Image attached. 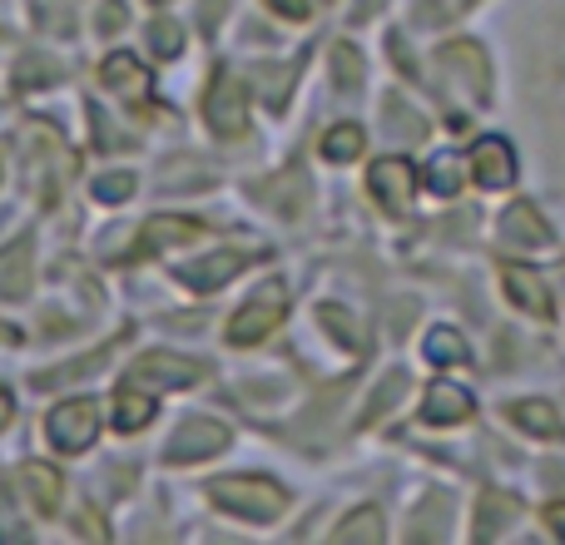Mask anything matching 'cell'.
<instances>
[{
	"instance_id": "1",
	"label": "cell",
	"mask_w": 565,
	"mask_h": 545,
	"mask_svg": "<svg viewBox=\"0 0 565 545\" xmlns=\"http://www.w3.org/2000/svg\"><path fill=\"white\" fill-rule=\"evenodd\" d=\"M214 501L224 511H234V516L258 521V526H264V521H278L282 506H288L282 487L268 481V477H224V481H214Z\"/></svg>"
},
{
	"instance_id": "2",
	"label": "cell",
	"mask_w": 565,
	"mask_h": 545,
	"mask_svg": "<svg viewBox=\"0 0 565 545\" xmlns=\"http://www.w3.org/2000/svg\"><path fill=\"white\" fill-rule=\"evenodd\" d=\"M45 437L55 451H65V457H79V451L95 447L99 437V407L89 397H75V402H60L55 412H50L45 421Z\"/></svg>"
},
{
	"instance_id": "3",
	"label": "cell",
	"mask_w": 565,
	"mask_h": 545,
	"mask_svg": "<svg viewBox=\"0 0 565 545\" xmlns=\"http://www.w3.org/2000/svg\"><path fill=\"white\" fill-rule=\"evenodd\" d=\"M437 65H441V79H447V85L457 89V95L467 99V105H481V99L491 95L487 55H481V45H471V40L441 45V50H437Z\"/></svg>"
},
{
	"instance_id": "4",
	"label": "cell",
	"mask_w": 565,
	"mask_h": 545,
	"mask_svg": "<svg viewBox=\"0 0 565 545\" xmlns=\"http://www.w3.org/2000/svg\"><path fill=\"white\" fill-rule=\"evenodd\" d=\"M282 282H268V288H258L254 298L244 302V308L234 312V318H228V342H234V348H254V342H264L268 332L278 328L282 322Z\"/></svg>"
},
{
	"instance_id": "5",
	"label": "cell",
	"mask_w": 565,
	"mask_h": 545,
	"mask_svg": "<svg viewBox=\"0 0 565 545\" xmlns=\"http://www.w3.org/2000/svg\"><path fill=\"white\" fill-rule=\"evenodd\" d=\"M204 119L218 139H238L248 129V109H244V85H238L228 70H218L214 85L204 95Z\"/></svg>"
},
{
	"instance_id": "6",
	"label": "cell",
	"mask_w": 565,
	"mask_h": 545,
	"mask_svg": "<svg viewBox=\"0 0 565 545\" xmlns=\"http://www.w3.org/2000/svg\"><path fill=\"white\" fill-rule=\"evenodd\" d=\"M209 367L194 357H174V352H149V357H139L135 367H129V382H149V387H169V392H184L194 387V382H204Z\"/></svg>"
},
{
	"instance_id": "7",
	"label": "cell",
	"mask_w": 565,
	"mask_h": 545,
	"mask_svg": "<svg viewBox=\"0 0 565 545\" xmlns=\"http://www.w3.org/2000/svg\"><path fill=\"white\" fill-rule=\"evenodd\" d=\"M367 189H372V199H377L387 214H407V209H412V189H417V174H412L407 159L392 154V159H377V164H372Z\"/></svg>"
},
{
	"instance_id": "8",
	"label": "cell",
	"mask_w": 565,
	"mask_h": 545,
	"mask_svg": "<svg viewBox=\"0 0 565 545\" xmlns=\"http://www.w3.org/2000/svg\"><path fill=\"white\" fill-rule=\"evenodd\" d=\"M224 447H228V427H218V421H209V417H194L174 431V441H169V461H204Z\"/></svg>"
},
{
	"instance_id": "9",
	"label": "cell",
	"mask_w": 565,
	"mask_h": 545,
	"mask_svg": "<svg viewBox=\"0 0 565 545\" xmlns=\"http://www.w3.org/2000/svg\"><path fill=\"white\" fill-rule=\"evenodd\" d=\"M471 174H477L481 189H511L516 179V154H511L507 139H481L471 149Z\"/></svg>"
},
{
	"instance_id": "10",
	"label": "cell",
	"mask_w": 565,
	"mask_h": 545,
	"mask_svg": "<svg viewBox=\"0 0 565 545\" xmlns=\"http://www.w3.org/2000/svg\"><path fill=\"white\" fill-rule=\"evenodd\" d=\"M471 417V392L457 387V382H431L427 402H422V421L431 427H457V421Z\"/></svg>"
},
{
	"instance_id": "11",
	"label": "cell",
	"mask_w": 565,
	"mask_h": 545,
	"mask_svg": "<svg viewBox=\"0 0 565 545\" xmlns=\"http://www.w3.org/2000/svg\"><path fill=\"white\" fill-rule=\"evenodd\" d=\"M501 282H507V292L516 298V308H526L531 318H551V292H546V282H541L531 268L507 264V268H501Z\"/></svg>"
},
{
	"instance_id": "12",
	"label": "cell",
	"mask_w": 565,
	"mask_h": 545,
	"mask_svg": "<svg viewBox=\"0 0 565 545\" xmlns=\"http://www.w3.org/2000/svg\"><path fill=\"white\" fill-rule=\"evenodd\" d=\"M20 487H25L30 506H35L40 516H55L60 511V471L50 467V461H25V467H20Z\"/></svg>"
},
{
	"instance_id": "13",
	"label": "cell",
	"mask_w": 565,
	"mask_h": 545,
	"mask_svg": "<svg viewBox=\"0 0 565 545\" xmlns=\"http://www.w3.org/2000/svg\"><path fill=\"white\" fill-rule=\"evenodd\" d=\"M204 234V224L199 218H154V224H145V234H139V254H159V248H174V244H189V238Z\"/></svg>"
},
{
	"instance_id": "14",
	"label": "cell",
	"mask_w": 565,
	"mask_h": 545,
	"mask_svg": "<svg viewBox=\"0 0 565 545\" xmlns=\"http://www.w3.org/2000/svg\"><path fill=\"white\" fill-rule=\"evenodd\" d=\"M30 244L15 238V244L0 248V298H25L30 292Z\"/></svg>"
},
{
	"instance_id": "15",
	"label": "cell",
	"mask_w": 565,
	"mask_h": 545,
	"mask_svg": "<svg viewBox=\"0 0 565 545\" xmlns=\"http://www.w3.org/2000/svg\"><path fill=\"white\" fill-rule=\"evenodd\" d=\"M99 79H105L115 95H125V99H139L149 89V70H139L135 55H109L105 65H99Z\"/></svg>"
},
{
	"instance_id": "16",
	"label": "cell",
	"mask_w": 565,
	"mask_h": 545,
	"mask_svg": "<svg viewBox=\"0 0 565 545\" xmlns=\"http://www.w3.org/2000/svg\"><path fill=\"white\" fill-rule=\"evenodd\" d=\"M501 228H507V244H521V248H546L551 244V228L541 224V214L531 204H511L507 218H501Z\"/></svg>"
},
{
	"instance_id": "17",
	"label": "cell",
	"mask_w": 565,
	"mask_h": 545,
	"mask_svg": "<svg viewBox=\"0 0 565 545\" xmlns=\"http://www.w3.org/2000/svg\"><path fill=\"white\" fill-rule=\"evenodd\" d=\"M248 264V254H209L204 264H194V268H184V282L194 292H209V288H218V282H228L238 268Z\"/></svg>"
},
{
	"instance_id": "18",
	"label": "cell",
	"mask_w": 565,
	"mask_h": 545,
	"mask_svg": "<svg viewBox=\"0 0 565 545\" xmlns=\"http://www.w3.org/2000/svg\"><path fill=\"white\" fill-rule=\"evenodd\" d=\"M516 496H507V491H487L481 496V511H477V536L481 541H491V536H501V531L516 521Z\"/></svg>"
},
{
	"instance_id": "19",
	"label": "cell",
	"mask_w": 565,
	"mask_h": 545,
	"mask_svg": "<svg viewBox=\"0 0 565 545\" xmlns=\"http://www.w3.org/2000/svg\"><path fill=\"white\" fill-rule=\"evenodd\" d=\"M154 421V397H145V392H135V382H129L125 392L115 397V427L119 431H139Z\"/></svg>"
},
{
	"instance_id": "20",
	"label": "cell",
	"mask_w": 565,
	"mask_h": 545,
	"mask_svg": "<svg viewBox=\"0 0 565 545\" xmlns=\"http://www.w3.org/2000/svg\"><path fill=\"white\" fill-rule=\"evenodd\" d=\"M422 352H427V362H437V367H457V362H467V342H461V332H451V328H431Z\"/></svg>"
},
{
	"instance_id": "21",
	"label": "cell",
	"mask_w": 565,
	"mask_h": 545,
	"mask_svg": "<svg viewBox=\"0 0 565 545\" xmlns=\"http://www.w3.org/2000/svg\"><path fill=\"white\" fill-rule=\"evenodd\" d=\"M322 154H328L332 164H352V159L362 154V129L358 125H332L328 135H322Z\"/></svg>"
},
{
	"instance_id": "22",
	"label": "cell",
	"mask_w": 565,
	"mask_h": 545,
	"mask_svg": "<svg viewBox=\"0 0 565 545\" xmlns=\"http://www.w3.org/2000/svg\"><path fill=\"white\" fill-rule=\"evenodd\" d=\"M511 417H516L531 437H556V431H561L556 407H546V402H516V407H511Z\"/></svg>"
},
{
	"instance_id": "23",
	"label": "cell",
	"mask_w": 565,
	"mask_h": 545,
	"mask_svg": "<svg viewBox=\"0 0 565 545\" xmlns=\"http://www.w3.org/2000/svg\"><path fill=\"white\" fill-rule=\"evenodd\" d=\"M338 541H382L387 536V526H382V516H377V506H362L358 516H348L338 531H332Z\"/></svg>"
},
{
	"instance_id": "24",
	"label": "cell",
	"mask_w": 565,
	"mask_h": 545,
	"mask_svg": "<svg viewBox=\"0 0 565 545\" xmlns=\"http://www.w3.org/2000/svg\"><path fill=\"white\" fill-rule=\"evenodd\" d=\"M55 79H60V65H55V60H45V55L20 60V75H15L20 89H40V85H55Z\"/></svg>"
},
{
	"instance_id": "25",
	"label": "cell",
	"mask_w": 565,
	"mask_h": 545,
	"mask_svg": "<svg viewBox=\"0 0 565 545\" xmlns=\"http://www.w3.org/2000/svg\"><path fill=\"white\" fill-rule=\"evenodd\" d=\"M149 35V50H154V55H179V50H184V30L174 25V20H154V25L145 30Z\"/></svg>"
},
{
	"instance_id": "26",
	"label": "cell",
	"mask_w": 565,
	"mask_h": 545,
	"mask_svg": "<svg viewBox=\"0 0 565 545\" xmlns=\"http://www.w3.org/2000/svg\"><path fill=\"white\" fill-rule=\"evenodd\" d=\"M332 75H338V85L358 89L362 85V55L352 45H332Z\"/></svg>"
},
{
	"instance_id": "27",
	"label": "cell",
	"mask_w": 565,
	"mask_h": 545,
	"mask_svg": "<svg viewBox=\"0 0 565 545\" xmlns=\"http://www.w3.org/2000/svg\"><path fill=\"white\" fill-rule=\"evenodd\" d=\"M402 387H407V377H402V372H392V377L382 382L377 392H372V407L362 412V421H377L387 407H397V402H402Z\"/></svg>"
},
{
	"instance_id": "28",
	"label": "cell",
	"mask_w": 565,
	"mask_h": 545,
	"mask_svg": "<svg viewBox=\"0 0 565 545\" xmlns=\"http://www.w3.org/2000/svg\"><path fill=\"white\" fill-rule=\"evenodd\" d=\"M105 357H109V348H99V352H89V357L65 362V367H55V372H40V387H50V382H75V377H85V372H95Z\"/></svg>"
},
{
	"instance_id": "29",
	"label": "cell",
	"mask_w": 565,
	"mask_h": 545,
	"mask_svg": "<svg viewBox=\"0 0 565 545\" xmlns=\"http://www.w3.org/2000/svg\"><path fill=\"white\" fill-rule=\"evenodd\" d=\"M95 199L99 204H125V199H135V174H99Z\"/></svg>"
},
{
	"instance_id": "30",
	"label": "cell",
	"mask_w": 565,
	"mask_h": 545,
	"mask_svg": "<svg viewBox=\"0 0 565 545\" xmlns=\"http://www.w3.org/2000/svg\"><path fill=\"white\" fill-rule=\"evenodd\" d=\"M431 189H437V194H457V184H461V164L451 154H441V159H431Z\"/></svg>"
},
{
	"instance_id": "31",
	"label": "cell",
	"mask_w": 565,
	"mask_h": 545,
	"mask_svg": "<svg viewBox=\"0 0 565 545\" xmlns=\"http://www.w3.org/2000/svg\"><path fill=\"white\" fill-rule=\"evenodd\" d=\"M25 531H30V526H20V521H15V506H10V496L0 491V541H20Z\"/></svg>"
},
{
	"instance_id": "32",
	"label": "cell",
	"mask_w": 565,
	"mask_h": 545,
	"mask_svg": "<svg viewBox=\"0 0 565 545\" xmlns=\"http://www.w3.org/2000/svg\"><path fill=\"white\" fill-rule=\"evenodd\" d=\"M129 20V10L119 6V0H109V6H99V30H105V35H115L119 25H125Z\"/></svg>"
},
{
	"instance_id": "33",
	"label": "cell",
	"mask_w": 565,
	"mask_h": 545,
	"mask_svg": "<svg viewBox=\"0 0 565 545\" xmlns=\"http://www.w3.org/2000/svg\"><path fill=\"white\" fill-rule=\"evenodd\" d=\"M264 6H274L278 15H288V20H302V15H308V0H264Z\"/></svg>"
},
{
	"instance_id": "34",
	"label": "cell",
	"mask_w": 565,
	"mask_h": 545,
	"mask_svg": "<svg viewBox=\"0 0 565 545\" xmlns=\"http://www.w3.org/2000/svg\"><path fill=\"white\" fill-rule=\"evenodd\" d=\"M546 526L556 531V536H565V501H561V506H551V511H546Z\"/></svg>"
},
{
	"instance_id": "35",
	"label": "cell",
	"mask_w": 565,
	"mask_h": 545,
	"mask_svg": "<svg viewBox=\"0 0 565 545\" xmlns=\"http://www.w3.org/2000/svg\"><path fill=\"white\" fill-rule=\"evenodd\" d=\"M224 6H228V0H204V15H199V20H204V25H214L218 10H224Z\"/></svg>"
},
{
	"instance_id": "36",
	"label": "cell",
	"mask_w": 565,
	"mask_h": 545,
	"mask_svg": "<svg viewBox=\"0 0 565 545\" xmlns=\"http://www.w3.org/2000/svg\"><path fill=\"white\" fill-rule=\"evenodd\" d=\"M10 412H15V402H10V392L0 387V427H6V421H10Z\"/></svg>"
},
{
	"instance_id": "37",
	"label": "cell",
	"mask_w": 565,
	"mask_h": 545,
	"mask_svg": "<svg viewBox=\"0 0 565 545\" xmlns=\"http://www.w3.org/2000/svg\"><path fill=\"white\" fill-rule=\"evenodd\" d=\"M154 6H169V0H154Z\"/></svg>"
},
{
	"instance_id": "38",
	"label": "cell",
	"mask_w": 565,
	"mask_h": 545,
	"mask_svg": "<svg viewBox=\"0 0 565 545\" xmlns=\"http://www.w3.org/2000/svg\"><path fill=\"white\" fill-rule=\"evenodd\" d=\"M561 278H565V268H561Z\"/></svg>"
}]
</instances>
